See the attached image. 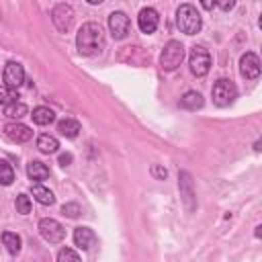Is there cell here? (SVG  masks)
Wrapping results in <instances>:
<instances>
[{
	"mask_svg": "<svg viewBox=\"0 0 262 262\" xmlns=\"http://www.w3.org/2000/svg\"><path fill=\"white\" fill-rule=\"evenodd\" d=\"M104 31L98 23H84L76 35V47L82 55H96L104 49Z\"/></svg>",
	"mask_w": 262,
	"mask_h": 262,
	"instance_id": "cell-1",
	"label": "cell"
},
{
	"mask_svg": "<svg viewBox=\"0 0 262 262\" xmlns=\"http://www.w3.org/2000/svg\"><path fill=\"white\" fill-rule=\"evenodd\" d=\"M176 25L186 35H196L203 27V18L192 4H180L176 10Z\"/></svg>",
	"mask_w": 262,
	"mask_h": 262,
	"instance_id": "cell-2",
	"label": "cell"
},
{
	"mask_svg": "<svg viewBox=\"0 0 262 262\" xmlns=\"http://www.w3.org/2000/svg\"><path fill=\"white\" fill-rule=\"evenodd\" d=\"M182 59H184V45L176 39H170L160 53V68L164 72H174L182 63Z\"/></svg>",
	"mask_w": 262,
	"mask_h": 262,
	"instance_id": "cell-3",
	"label": "cell"
},
{
	"mask_svg": "<svg viewBox=\"0 0 262 262\" xmlns=\"http://www.w3.org/2000/svg\"><path fill=\"white\" fill-rule=\"evenodd\" d=\"M211 96H213V102L223 108V106H229V104L237 98V88H235V84H233L231 80L221 78V80H217V82L213 84Z\"/></svg>",
	"mask_w": 262,
	"mask_h": 262,
	"instance_id": "cell-4",
	"label": "cell"
},
{
	"mask_svg": "<svg viewBox=\"0 0 262 262\" xmlns=\"http://www.w3.org/2000/svg\"><path fill=\"white\" fill-rule=\"evenodd\" d=\"M188 66H190V72L194 76H207V72L211 70V55L209 51L203 47V45H194L190 49V55H188Z\"/></svg>",
	"mask_w": 262,
	"mask_h": 262,
	"instance_id": "cell-5",
	"label": "cell"
},
{
	"mask_svg": "<svg viewBox=\"0 0 262 262\" xmlns=\"http://www.w3.org/2000/svg\"><path fill=\"white\" fill-rule=\"evenodd\" d=\"M74 20H76V14H74V8L70 4L61 2L51 10V23L59 33H68L74 27Z\"/></svg>",
	"mask_w": 262,
	"mask_h": 262,
	"instance_id": "cell-6",
	"label": "cell"
},
{
	"mask_svg": "<svg viewBox=\"0 0 262 262\" xmlns=\"http://www.w3.org/2000/svg\"><path fill=\"white\" fill-rule=\"evenodd\" d=\"M39 233L45 242L49 244H59L63 237H66V229L63 225L57 221V219H51V217H45L39 221Z\"/></svg>",
	"mask_w": 262,
	"mask_h": 262,
	"instance_id": "cell-7",
	"label": "cell"
},
{
	"mask_svg": "<svg viewBox=\"0 0 262 262\" xmlns=\"http://www.w3.org/2000/svg\"><path fill=\"white\" fill-rule=\"evenodd\" d=\"M108 29H111V35L115 39H125L129 35V29H131V20L125 12L121 10H115L108 14Z\"/></svg>",
	"mask_w": 262,
	"mask_h": 262,
	"instance_id": "cell-8",
	"label": "cell"
},
{
	"mask_svg": "<svg viewBox=\"0 0 262 262\" xmlns=\"http://www.w3.org/2000/svg\"><path fill=\"white\" fill-rule=\"evenodd\" d=\"M260 57L254 53V51H246L239 59V74L246 78V80H256L260 76Z\"/></svg>",
	"mask_w": 262,
	"mask_h": 262,
	"instance_id": "cell-9",
	"label": "cell"
},
{
	"mask_svg": "<svg viewBox=\"0 0 262 262\" xmlns=\"http://www.w3.org/2000/svg\"><path fill=\"white\" fill-rule=\"evenodd\" d=\"M158 23H160V14H158L156 8L145 6V8L139 10V14H137V25H139L141 33H145V35L154 33V31L158 29Z\"/></svg>",
	"mask_w": 262,
	"mask_h": 262,
	"instance_id": "cell-10",
	"label": "cell"
},
{
	"mask_svg": "<svg viewBox=\"0 0 262 262\" xmlns=\"http://www.w3.org/2000/svg\"><path fill=\"white\" fill-rule=\"evenodd\" d=\"M25 82V68L18 61H8L4 66V84L8 88H20Z\"/></svg>",
	"mask_w": 262,
	"mask_h": 262,
	"instance_id": "cell-11",
	"label": "cell"
},
{
	"mask_svg": "<svg viewBox=\"0 0 262 262\" xmlns=\"http://www.w3.org/2000/svg\"><path fill=\"white\" fill-rule=\"evenodd\" d=\"M178 186H180V196H182L186 209L192 211V209L196 207V196H194L192 180H190V174H188V172H180V174H178Z\"/></svg>",
	"mask_w": 262,
	"mask_h": 262,
	"instance_id": "cell-12",
	"label": "cell"
},
{
	"mask_svg": "<svg viewBox=\"0 0 262 262\" xmlns=\"http://www.w3.org/2000/svg\"><path fill=\"white\" fill-rule=\"evenodd\" d=\"M4 135H6L10 141H14V143H25V141H29V139L33 137V131H31L27 125L14 121V123L4 125Z\"/></svg>",
	"mask_w": 262,
	"mask_h": 262,
	"instance_id": "cell-13",
	"label": "cell"
},
{
	"mask_svg": "<svg viewBox=\"0 0 262 262\" xmlns=\"http://www.w3.org/2000/svg\"><path fill=\"white\" fill-rule=\"evenodd\" d=\"M74 244L80 250H90L96 244V233L90 227H76L74 229Z\"/></svg>",
	"mask_w": 262,
	"mask_h": 262,
	"instance_id": "cell-14",
	"label": "cell"
},
{
	"mask_svg": "<svg viewBox=\"0 0 262 262\" xmlns=\"http://www.w3.org/2000/svg\"><path fill=\"white\" fill-rule=\"evenodd\" d=\"M57 131H59L61 135L74 139V137H78V133H80V123H78L76 119H72V117H66V119H61V121L57 123Z\"/></svg>",
	"mask_w": 262,
	"mask_h": 262,
	"instance_id": "cell-15",
	"label": "cell"
},
{
	"mask_svg": "<svg viewBox=\"0 0 262 262\" xmlns=\"http://www.w3.org/2000/svg\"><path fill=\"white\" fill-rule=\"evenodd\" d=\"M31 194H33V199L37 201V203H41V205H53L55 203V196H53V192L49 190V188H45L43 184H33L31 186Z\"/></svg>",
	"mask_w": 262,
	"mask_h": 262,
	"instance_id": "cell-16",
	"label": "cell"
},
{
	"mask_svg": "<svg viewBox=\"0 0 262 262\" xmlns=\"http://www.w3.org/2000/svg\"><path fill=\"white\" fill-rule=\"evenodd\" d=\"M27 174H29L31 180H45V178L49 176V168H47L43 162L33 160V162H29V166H27Z\"/></svg>",
	"mask_w": 262,
	"mask_h": 262,
	"instance_id": "cell-17",
	"label": "cell"
},
{
	"mask_svg": "<svg viewBox=\"0 0 262 262\" xmlns=\"http://www.w3.org/2000/svg\"><path fill=\"white\" fill-rule=\"evenodd\" d=\"M31 117H33V121H35L37 125H51V123L55 121V113H53L49 106H37Z\"/></svg>",
	"mask_w": 262,
	"mask_h": 262,
	"instance_id": "cell-18",
	"label": "cell"
},
{
	"mask_svg": "<svg viewBox=\"0 0 262 262\" xmlns=\"http://www.w3.org/2000/svg\"><path fill=\"white\" fill-rule=\"evenodd\" d=\"M37 147H39V151H43V154H55L57 147H59V141H57L53 135L43 133V135H39V139H37Z\"/></svg>",
	"mask_w": 262,
	"mask_h": 262,
	"instance_id": "cell-19",
	"label": "cell"
},
{
	"mask_svg": "<svg viewBox=\"0 0 262 262\" xmlns=\"http://www.w3.org/2000/svg\"><path fill=\"white\" fill-rule=\"evenodd\" d=\"M29 113V108H27V104L25 102H18V100H14V102H8V104H4V115L8 117V119H23L25 115Z\"/></svg>",
	"mask_w": 262,
	"mask_h": 262,
	"instance_id": "cell-20",
	"label": "cell"
},
{
	"mask_svg": "<svg viewBox=\"0 0 262 262\" xmlns=\"http://www.w3.org/2000/svg\"><path fill=\"white\" fill-rule=\"evenodd\" d=\"M180 104H182L184 108H188V111H196V108L203 106V96H201L196 90H188V92L180 98Z\"/></svg>",
	"mask_w": 262,
	"mask_h": 262,
	"instance_id": "cell-21",
	"label": "cell"
},
{
	"mask_svg": "<svg viewBox=\"0 0 262 262\" xmlns=\"http://www.w3.org/2000/svg\"><path fill=\"white\" fill-rule=\"evenodd\" d=\"M2 244L6 246V250L10 254H18L20 252V235L14 231H4L2 233Z\"/></svg>",
	"mask_w": 262,
	"mask_h": 262,
	"instance_id": "cell-22",
	"label": "cell"
},
{
	"mask_svg": "<svg viewBox=\"0 0 262 262\" xmlns=\"http://www.w3.org/2000/svg\"><path fill=\"white\" fill-rule=\"evenodd\" d=\"M12 180H14V168L6 160H0V184L8 186L12 184Z\"/></svg>",
	"mask_w": 262,
	"mask_h": 262,
	"instance_id": "cell-23",
	"label": "cell"
},
{
	"mask_svg": "<svg viewBox=\"0 0 262 262\" xmlns=\"http://www.w3.org/2000/svg\"><path fill=\"white\" fill-rule=\"evenodd\" d=\"M18 98L16 90L14 88H8L6 84L0 86V104H8V102H14Z\"/></svg>",
	"mask_w": 262,
	"mask_h": 262,
	"instance_id": "cell-24",
	"label": "cell"
},
{
	"mask_svg": "<svg viewBox=\"0 0 262 262\" xmlns=\"http://www.w3.org/2000/svg\"><path fill=\"white\" fill-rule=\"evenodd\" d=\"M14 207H16V213L27 215V213H31V199H29V196L23 192V194H18V196H16Z\"/></svg>",
	"mask_w": 262,
	"mask_h": 262,
	"instance_id": "cell-25",
	"label": "cell"
},
{
	"mask_svg": "<svg viewBox=\"0 0 262 262\" xmlns=\"http://www.w3.org/2000/svg\"><path fill=\"white\" fill-rule=\"evenodd\" d=\"M57 260H59V262H63V260H74V262H78V260H80V254L74 252L72 248H61V250L57 252Z\"/></svg>",
	"mask_w": 262,
	"mask_h": 262,
	"instance_id": "cell-26",
	"label": "cell"
},
{
	"mask_svg": "<svg viewBox=\"0 0 262 262\" xmlns=\"http://www.w3.org/2000/svg\"><path fill=\"white\" fill-rule=\"evenodd\" d=\"M61 213L66 215V217H78L80 213H82V209H80V205L78 203H66L63 207H61Z\"/></svg>",
	"mask_w": 262,
	"mask_h": 262,
	"instance_id": "cell-27",
	"label": "cell"
},
{
	"mask_svg": "<svg viewBox=\"0 0 262 262\" xmlns=\"http://www.w3.org/2000/svg\"><path fill=\"white\" fill-rule=\"evenodd\" d=\"M151 176H154L156 180H166L168 170H166L164 166H160V164H154V166H151Z\"/></svg>",
	"mask_w": 262,
	"mask_h": 262,
	"instance_id": "cell-28",
	"label": "cell"
},
{
	"mask_svg": "<svg viewBox=\"0 0 262 262\" xmlns=\"http://www.w3.org/2000/svg\"><path fill=\"white\" fill-rule=\"evenodd\" d=\"M235 2H237V0H215V4H217L221 10H231V8L235 6Z\"/></svg>",
	"mask_w": 262,
	"mask_h": 262,
	"instance_id": "cell-29",
	"label": "cell"
},
{
	"mask_svg": "<svg viewBox=\"0 0 262 262\" xmlns=\"http://www.w3.org/2000/svg\"><path fill=\"white\" fill-rule=\"evenodd\" d=\"M59 164H61V166H70V164H72V154H68V151L61 154V156H59Z\"/></svg>",
	"mask_w": 262,
	"mask_h": 262,
	"instance_id": "cell-30",
	"label": "cell"
},
{
	"mask_svg": "<svg viewBox=\"0 0 262 262\" xmlns=\"http://www.w3.org/2000/svg\"><path fill=\"white\" fill-rule=\"evenodd\" d=\"M201 6H203L205 10H213V6H215V0H201Z\"/></svg>",
	"mask_w": 262,
	"mask_h": 262,
	"instance_id": "cell-31",
	"label": "cell"
},
{
	"mask_svg": "<svg viewBox=\"0 0 262 262\" xmlns=\"http://www.w3.org/2000/svg\"><path fill=\"white\" fill-rule=\"evenodd\" d=\"M90 4H100V2H104V0H88Z\"/></svg>",
	"mask_w": 262,
	"mask_h": 262,
	"instance_id": "cell-32",
	"label": "cell"
}]
</instances>
